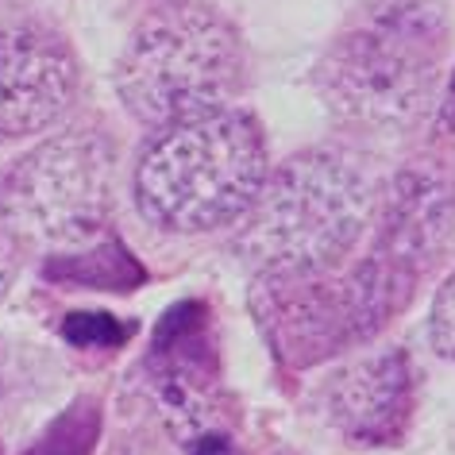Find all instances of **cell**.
<instances>
[{"mask_svg": "<svg viewBox=\"0 0 455 455\" xmlns=\"http://www.w3.org/2000/svg\"><path fill=\"white\" fill-rule=\"evenodd\" d=\"M443 51L436 0H363L316 66V89L347 128L402 135L436 97Z\"/></svg>", "mask_w": 455, "mask_h": 455, "instance_id": "1", "label": "cell"}, {"mask_svg": "<svg viewBox=\"0 0 455 455\" xmlns=\"http://www.w3.org/2000/svg\"><path fill=\"white\" fill-rule=\"evenodd\" d=\"M374 216L367 166L347 151L313 147L270 170L235 220V255L259 275L332 270Z\"/></svg>", "mask_w": 455, "mask_h": 455, "instance_id": "2", "label": "cell"}, {"mask_svg": "<svg viewBox=\"0 0 455 455\" xmlns=\"http://www.w3.org/2000/svg\"><path fill=\"white\" fill-rule=\"evenodd\" d=\"M270 174L267 140L247 112L216 108L158 128L135 166V204L166 232L235 224Z\"/></svg>", "mask_w": 455, "mask_h": 455, "instance_id": "3", "label": "cell"}, {"mask_svg": "<svg viewBox=\"0 0 455 455\" xmlns=\"http://www.w3.org/2000/svg\"><path fill=\"white\" fill-rule=\"evenodd\" d=\"M240 82V36L204 0H163L151 8L116 62L124 108L151 132L228 108Z\"/></svg>", "mask_w": 455, "mask_h": 455, "instance_id": "4", "label": "cell"}, {"mask_svg": "<svg viewBox=\"0 0 455 455\" xmlns=\"http://www.w3.org/2000/svg\"><path fill=\"white\" fill-rule=\"evenodd\" d=\"M116 155L97 132H59L20 158L0 186L8 232L39 247H82L112 220Z\"/></svg>", "mask_w": 455, "mask_h": 455, "instance_id": "5", "label": "cell"}, {"mask_svg": "<svg viewBox=\"0 0 455 455\" xmlns=\"http://www.w3.org/2000/svg\"><path fill=\"white\" fill-rule=\"evenodd\" d=\"M77 97V62L54 36L0 31V140L47 132Z\"/></svg>", "mask_w": 455, "mask_h": 455, "instance_id": "6", "label": "cell"}, {"mask_svg": "<svg viewBox=\"0 0 455 455\" xmlns=\"http://www.w3.org/2000/svg\"><path fill=\"white\" fill-rule=\"evenodd\" d=\"M451 216H455V193L448 178L425 166L402 170L382 201L379 235H374L371 251L397 278L417 286V278L432 267V259L448 240Z\"/></svg>", "mask_w": 455, "mask_h": 455, "instance_id": "7", "label": "cell"}, {"mask_svg": "<svg viewBox=\"0 0 455 455\" xmlns=\"http://www.w3.org/2000/svg\"><path fill=\"white\" fill-rule=\"evenodd\" d=\"M417 374L405 351L359 359L328 386V409L344 436L355 443H397L413 413Z\"/></svg>", "mask_w": 455, "mask_h": 455, "instance_id": "8", "label": "cell"}, {"mask_svg": "<svg viewBox=\"0 0 455 455\" xmlns=\"http://www.w3.org/2000/svg\"><path fill=\"white\" fill-rule=\"evenodd\" d=\"M97 440H100V409L93 397H77L70 409H62V413L16 455H93Z\"/></svg>", "mask_w": 455, "mask_h": 455, "instance_id": "9", "label": "cell"}, {"mask_svg": "<svg viewBox=\"0 0 455 455\" xmlns=\"http://www.w3.org/2000/svg\"><path fill=\"white\" fill-rule=\"evenodd\" d=\"M428 336H432V347H436L443 359L455 363V275L443 282L436 290V298H432Z\"/></svg>", "mask_w": 455, "mask_h": 455, "instance_id": "10", "label": "cell"}, {"mask_svg": "<svg viewBox=\"0 0 455 455\" xmlns=\"http://www.w3.org/2000/svg\"><path fill=\"white\" fill-rule=\"evenodd\" d=\"M16 270H20V259H16V240L4 232V228H0V298H4L8 286H12Z\"/></svg>", "mask_w": 455, "mask_h": 455, "instance_id": "11", "label": "cell"}, {"mask_svg": "<svg viewBox=\"0 0 455 455\" xmlns=\"http://www.w3.org/2000/svg\"><path fill=\"white\" fill-rule=\"evenodd\" d=\"M436 132H443V135H455V74H451L448 93H443V100H440V112H436Z\"/></svg>", "mask_w": 455, "mask_h": 455, "instance_id": "12", "label": "cell"}, {"mask_svg": "<svg viewBox=\"0 0 455 455\" xmlns=\"http://www.w3.org/2000/svg\"><path fill=\"white\" fill-rule=\"evenodd\" d=\"M108 455H166L158 443H151V440H143V436H128V440H120L116 448H112Z\"/></svg>", "mask_w": 455, "mask_h": 455, "instance_id": "13", "label": "cell"}, {"mask_svg": "<svg viewBox=\"0 0 455 455\" xmlns=\"http://www.w3.org/2000/svg\"><path fill=\"white\" fill-rule=\"evenodd\" d=\"M12 443H16V420L0 405V455H12Z\"/></svg>", "mask_w": 455, "mask_h": 455, "instance_id": "14", "label": "cell"}]
</instances>
